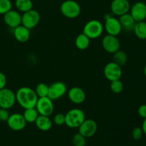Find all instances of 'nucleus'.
<instances>
[{
  "mask_svg": "<svg viewBox=\"0 0 146 146\" xmlns=\"http://www.w3.org/2000/svg\"><path fill=\"white\" fill-rule=\"evenodd\" d=\"M4 21L10 28H16L21 24V14L19 11L11 9L4 14Z\"/></svg>",
  "mask_w": 146,
  "mask_h": 146,
  "instance_id": "obj_16",
  "label": "nucleus"
},
{
  "mask_svg": "<svg viewBox=\"0 0 146 146\" xmlns=\"http://www.w3.org/2000/svg\"><path fill=\"white\" fill-rule=\"evenodd\" d=\"M66 123L70 128H78L86 119L85 113L80 108H72L65 114Z\"/></svg>",
  "mask_w": 146,
  "mask_h": 146,
  "instance_id": "obj_2",
  "label": "nucleus"
},
{
  "mask_svg": "<svg viewBox=\"0 0 146 146\" xmlns=\"http://www.w3.org/2000/svg\"><path fill=\"white\" fill-rule=\"evenodd\" d=\"M78 133L86 138L94 136L98 130V124L94 119H85L78 127Z\"/></svg>",
  "mask_w": 146,
  "mask_h": 146,
  "instance_id": "obj_10",
  "label": "nucleus"
},
{
  "mask_svg": "<svg viewBox=\"0 0 146 146\" xmlns=\"http://www.w3.org/2000/svg\"><path fill=\"white\" fill-rule=\"evenodd\" d=\"M16 94V101L24 109L35 108L38 96L31 88L23 86L19 88Z\"/></svg>",
  "mask_w": 146,
  "mask_h": 146,
  "instance_id": "obj_1",
  "label": "nucleus"
},
{
  "mask_svg": "<svg viewBox=\"0 0 146 146\" xmlns=\"http://www.w3.org/2000/svg\"><path fill=\"white\" fill-rule=\"evenodd\" d=\"M39 115L50 116L54 111V102L48 96L38 98L35 106Z\"/></svg>",
  "mask_w": 146,
  "mask_h": 146,
  "instance_id": "obj_5",
  "label": "nucleus"
},
{
  "mask_svg": "<svg viewBox=\"0 0 146 146\" xmlns=\"http://www.w3.org/2000/svg\"><path fill=\"white\" fill-rule=\"evenodd\" d=\"M10 113L9 112V109L0 108V121L7 122Z\"/></svg>",
  "mask_w": 146,
  "mask_h": 146,
  "instance_id": "obj_32",
  "label": "nucleus"
},
{
  "mask_svg": "<svg viewBox=\"0 0 146 146\" xmlns=\"http://www.w3.org/2000/svg\"><path fill=\"white\" fill-rule=\"evenodd\" d=\"M104 74L106 78L110 82L115 80L121 79L123 74L122 68L113 61H111L106 64L104 66Z\"/></svg>",
  "mask_w": 146,
  "mask_h": 146,
  "instance_id": "obj_7",
  "label": "nucleus"
},
{
  "mask_svg": "<svg viewBox=\"0 0 146 146\" xmlns=\"http://www.w3.org/2000/svg\"><path fill=\"white\" fill-rule=\"evenodd\" d=\"M141 128H142L143 131V133L145 134V135H146V118H144V121L143 122Z\"/></svg>",
  "mask_w": 146,
  "mask_h": 146,
  "instance_id": "obj_35",
  "label": "nucleus"
},
{
  "mask_svg": "<svg viewBox=\"0 0 146 146\" xmlns=\"http://www.w3.org/2000/svg\"><path fill=\"white\" fill-rule=\"evenodd\" d=\"M138 113L140 117L144 118H146V104H142L138 109Z\"/></svg>",
  "mask_w": 146,
  "mask_h": 146,
  "instance_id": "obj_33",
  "label": "nucleus"
},
{
  "mask_svg": "<svg viewBox=\"0 0 146 146\" xmlns=\"http://www.w3.org/2000/svg\"><path fill=\"white\" fill-rule=\"evenodd\" d=\"M104 27L107 32V34L115 36L119 35L123 29L119 19L111 16H109L106 19Z\"/></svg>",
  "mask_w": 146,
  "mask_h": 146,
  "instance_id": "obj_13",
  "label": "nucleus"
},
{
  "mask_svg": "<svg viewBox=\"0 0 146 146\" xmlns=\"http://www.w3.org/2000/svg\"><path fill=\"white\" fill-rule=\"evenodd\" d=\"M7 123L9 128L14 131H22L25 128L27 124L22 114L19 113L10 114V116L7 120Z\"/></svg>",
  "mask_w": 146,
  "mask_h": 146,
  "instance_id": "obj_12",
  "label": "nucleus"
},
{
  "mask_svg": "<svg viewBox=\"0 0 146 146\" xmlns=\"http://www.w3.org/2000/svg\"><path fill=\"white\" fill-rule=\"evenodd\" d=\"M110 8L114 15L120 17L129 12L131 4L128 0H113Z\"/></svg>",
  "mask_w": 146,
  "mask_h": 146,
  "instance_id": "obj_15",
  "label": "nucleus"
},
{
  "mask_svg": "<svg viewBox=\"0 0 146 146\" xmlns=\"http://www.w3.org/2000/svg\"><path fill=\"white\" fill-rule=\"evenodd\" d=\"M113 54V61L120 66H123L128 62V56L126 53L122 50L119 49Z\"/></svg>",
  "mask_w": 146,
  "mask_h": 146,
  "instance_id": "obj_23",
  "label": "nucleus"
},
{
  "mask_svg": "<svg viewBox=\"0 0 146 146\" xmlns=\"http://www.w3.org/2000/svg\"><path fill=\"white\" fill-rule=\"evenodd\" d=\"M72 143L74 146H86V138L78 133H76L72 138Z\"/></svg>",
  "mask_w": 146,
  "mask_h": 146,
  "instance_id": "obj_28",
  "label": "nucleus"
},
{
  "mask_svg": "<svg viewBox=\"0 0 146 146\" xmlns=\"http://www.w3.org/2000/svg\"><path fill=\"white\" fill-rule=\"evenodd\" d=\"M35 125L38 129L41 131H48L51 128L53 125V121L49 116L38 115V118L35 121Z\"/></svg>",
  "mask_w": 146,
  "mask_h": 146,
  "instance_id": "obj_19",
  "label": "nucleus"
},
{
  "mask_svg": "<svg viewBox=\"0 0 146 146\" xmlns=\"http://www.w3.org/2000/svg\"><path fill=\"white\" fill-rule=\"evenodd\" d=\"M41 16L38 11L35 9H31L23 13L21 15V24L29 29L35 28L38 24Z\"/></svg>",
  "mask_w": 146,
  "mask_h": 146,
  "instance_id": "obj_6",
  "label": "nucleus"
},
{
  "mask_svg": "<svg viewBox=\"0 0 146 146\" xmlns=\"http://www.w3.org/2000/svg\"><path fill=\"white\" fill-rule=\"evenodd\" d=\"M101 44L104 49L106 52L112 54H114L115 51H118L121 47V43L117 36L110 34H107L104 36L101 41Z\"/></svg>",
  "mask_w": 146,
  "mask_h": 146,
  "instance_id": "obj_11",
  "label": "nucleus"
},
{
  "mask_svg": "<svg viewBox=\"0 0 146 146\" xmlns=\"http://www.w3.org/2000/svg\"><path fill=\"white\" fill-rule=\"evenodd\" d=\"M16 102V94L12 90L7 88L0 90V108L10 109Z\"/></svg>",
  "mask_w": 146,
  "mask_h": 146,
  "instance_id": "obj_8",
  "label": "nucleus"
},
{
  "mask_svg": "<svg viewBox=\"0 0 146 146\" xmlns=\"http://www.w3.org/2000/svg\"><path fill=\"white\" fill-rule=\"evenodd\" d=\"M53 122L56 125H58V126L64 125L66 123L65 114H63L61 113H56L54 115V118H53Z\"/></svg>",
  "mask_w": 146,
  "mask_h": 146,
  "instance_id": "obj_30",
  "label": "nucleus"
},
{
  "mask_svg": "<svg viewBox=\"0 0 146 146\" xmlns=\"http://www.w3.org/2000/svg\"><path fill=\"white\" fill-rule=\"evenodd\" d=\"M104 30V27L101 21L97 19H92L84 25L83 33L90 39H96L101 36Z\"/></svg>",
  "mask_w": 146,
  "mask_h": 146,
  "instance_id": "obj_3",
  "label": "nucleus"
},
{
  "mask_svg": "<svg viewBox=\"0 0 146 146\" xmlns=\"http://www.w3.org/2000/svg\"><path fill=\"white\" fill-rule=\"evenodd\" d=\"M68 97L71 103L74 104H81L85 101L86 95L83 88L74 86L68 91Z\"/></svg>",
  "mask_w": 146,
  "mask_h": 146,
  "instance_id": "obj_17",
  "label": "nucleus"
},
{
  "mask_svg": "<svg viewBox=\"0 0 146 146\" xmlns=\"http://www.w3.org/2000/svg\"><path fill=\"white\" fill-rule=\"evenodd\" d=\"M61 12L66 18L76 19L80 15L81 6L74 0H66L63 1L60 7Z\"/></svg>",
  "mask_w": 146,
  "mask_h": 146,
  "instance_id": "obj_4",
  "label": "nucleus"
},
{
  "mask_svg": "<svg viewBox=\"0 0 146 146\" xmlns=\"http://www.w3.org/2000/svg\"><path fill=\"white\" fill-rule=\"evenodd\" d=\"M7 77L4 73L0 71V90L5 88L6 84H7Z\"/></svg>",
  "mask_w": 146,
  "mask_h": 146,
  "instance_id": "obj_34",
  "label": "nucleus"
},
{
  "mask_svg": "<svg viewBox=\"0 0 146 146\" xmlns=\"http://www.w3.org/2000/svg\"><path fill=\"white\" fill-rule=\"evenodd\" d=\"M118 19H119L120 23H121L122 29L128 30V31L133 29L134 26L136 23L130 13H126L123 15L120 16Z\"/></svg>",
  "mask_w": 146,
  "mask_h": 146,
  "instance_id": "obj_20",
  "label": "nucleus"
},
{
  "mask_svg": "<svg viewBox=\"0 0 146 146\" xmlns=\"http://www.w3.org/2000/svg\"><path fill=\"white\" fill-rule=\"evenodd\" d=\"M34 91H35L38 98L48 96V86L45 83H39L36 85Z\"/></svg>",
  "mask_w": 146,
  "mask_h": 146,
  "instance_id": "obj_26",
  "label": "nucleus"
},
{
  "mask_svg": "<svg viewBox=\"0 0 146 146\" xmlns=\"http://www.w3.org/2000/svg\"><path fill=\"white\" fill-rule=\"evenodd\" d=\"M143 73H144V75H145V76L146 77V65L145 66V67H144V70H143Z\"/></svg>",
  "mask_w": 146,
  "mask_h": 146,
  "instance_id": "obj_36",
  "label": "nucleus"
},
{
  "mask_svg": "<svg viewBox=\"0 0 146 146\" xmlns=\"http://www.w3.org/2000/svg\"><path fill=\"white\" fill-rule=\"evenodd\" d=\"M15 7L20 12L24 13L33 9V1L31 0H16Z\"/></svg>",
  "mask_w": 146,
  "mask_h": 146,
  "instance_id": "obj_25",
  "label": "nucleus"
},
{
  "mask_svg": "<svg viewBox=\"0 0 146 146\" xmlns=\"http://www.w3.org/2000/svg\"><path fill=\"white\" fill-rule=\"evenodd\" d=\"M13 34L17 41L20 43H25L30 38V29H27L22 24L13 29Z\"/></svg>",
  "mask_w": 146,
  "mask_h": 146,
  "instance_id": "obj_18",
  "label": "nucleus"
},
{
  "mask_svg": "<svg viewBox=\"0 0 146 146\" xmlns=\"http://www.w3.org/2000/svg\"><path fill=\"white\" fill-rule=\"evenodd\" d=\"M123 84L121 81V79L111 81V84H110V89L114 94H121L123 91Z\"/></svg>",
  "mask_w": 146,
  "mask_h": 146,
  "instance_id": "obj_27",
  "label": "nucleus"
},
{
  "mask_svg": "<svg viewBox=\"0 0 146 146\" xmlns=\"http://www.w3.org/2000/svg\"><path fill=\"white\" fill-rule=\"evenodd\" d=\"M133 31L137 38L141 40L146 39V22L145 21L135 23Z\"/></svg>",
  "mask_w": 146,
  "mask_h": 146,
  "instance_id": "obj_22",
  "label": "nucleus"
},
{
  "mask_svg": "<svg viewBox=\"0 0 146 146\" xmlns=\"http://www.w3.org/2000/svg\"><path fill=\"white\" fill-rule=\"evenodd\" d=\"M130 14L135 22L145 21L146 19V4L143 1H137L130 9Z\"/></svg>",
  "mask_w": 146,
  "mask_h": 146,
  "instance_id": "obj_14",
  "label": "nucleus"
},
{
  "mask_svg": "<svg viewBox=\"0 0 146 146\" xmlns=\"http://www.w3.org/2000/svg\"><path fill=\"white\" fill-rule=\"evenodd\" d=\"M90 38L87 36L86 35L81 33L78 34L75 39V46L78 50H84L87 49L90 45Z\"/></svg>",
  "mask_w": 146,
  "mask_h": 146,
  "instance_id": "obj_21",
  "label": "nucleus"
},
{
  "mask_svg": "<svg viewBox=\"0 0 146 146\" xmlns=\"http://www.w3.org/2000/svg\"><path fill=\"white\" fill-rule=\"evenodd\" d=\"M12 8V3L10 0H0V14H6Z\"/></svg>",
  "mask_w": 146,
  "mask_h": 146,
  "instance_id": "obj_29",
  "label": "nucleus"
},
{
  "mask_svg": "<svg viewBox=\"0 0 146 146\" xmlns=\"http://www.w3.org/2000/svg\"><path fill=\"white\" fill-rule=\"evenodd\" d=\"M67 92V86L62 81H56L48 86V97L53 101L62 98Z\"/></svg>",
  "mask_w": 146,
  "mask_h": 146,
  "instance_id": "obj_9",
  "label": "nucleus"
},
{
  "mask_svg": "<svg viewBox=\"0 0 146 146\" xmlns=\"http://www.w3.org/2000/svg\"><path fill=\"white\" fill-rule=\"evenodd\" d=\"M22 115L27 123H35L36 120L38 118L39 114H38L36 108H30L24 109V113Z\"/></svg>",
  "mask_w": 146,
  "mask_h": 146,
  "instance_id": "obj_24",
  "label": "nucleus"
},
{
  "mask_svg": "<svg viewBox=\"0 0 146 146\" xmlns=\"http://www.w3.org/2000/svg\"><path fill=\"white\" fill-rule=\"evenodd\" d=\"M143 131L142 128L140 127H135L133 128L132 131V137L135 141H139L142 138L143 135Z\"/></svg>",
  "mask_w": 146,
  "mask_h": 146,
  "instance_id": "obj_31",
  "label": "nucleus"
}]
</instances>
